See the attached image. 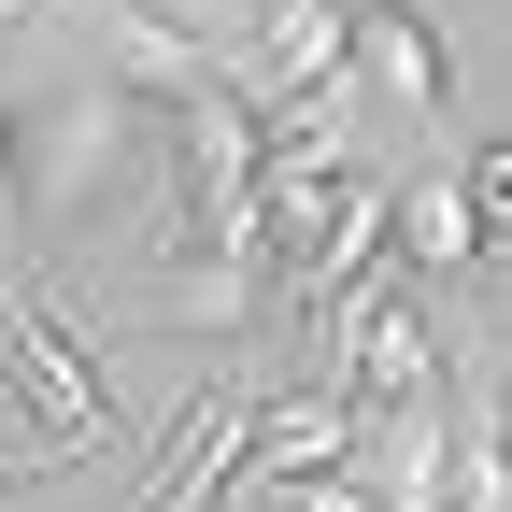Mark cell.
Here are the masks:
<instances>
[{"label": "cell", "mask_w": 512, "mask_h": 512, "mask_svg": "<svg viewBox=\"0 0 512 512\" xmlns=\"http://www.w3.org/2000/svg\"><path fill=\"white\" fill-rule=\"evenodd\" d=\"M128 86H57L43 114H29V200H43V228H100L114 200H128Z\"/></svg>", "instance_id": "obj_1"}, {"label": "cell", "mask_w": 512, "mask_h": 512, "mask_svg": "<svg viewBox=\"0 0 512 512\" xmlns=\"http://www.w3.org/2000/svg\"><path fill=\"white\" fill-rule=\"evenodd\" d=\"M242 86L271 114L356 86V0H256V15H242Z\"/></svg>", "instance_id": "obj_2"}, {"label": "cell", "mask_w": 512, "mask_h": 512, "mask_svg": "<svg viewBox=\"0 0 512 512\" xmlns=\"http://www.w3.org/2000/svg\"><path fill=\"white\" fill-rule=\"evenodd\" d=\"M328 470H356V413L328 399V384H271V399L242 413V470H228V498H271V484H328Z\"/></svg>", "instance_id": "obj_3"}, {"label": "cell", "mask_w": 512, "mask_h": 512, "mask_svg": "<svg viewBox=\"0 0 512 512\" xmlns=\"http://www.w3.org/2000/svg\"><path fill=\"white\" fill-rule=\"evenodd\" d=\"M356 72L384 86L399 128H456V57H441L427 0H356Z\"/></svg>", "instance_id": "obj_4"}, {"label": "cell", "mask_w": 512, "mask_h": 512, "mask_svg": "<svg viewBox=\"0 0 512 512\" xmlns=\"http://www.w3.org/2000/svg\"><path fill=\"white\" fill-rule=\"evenodd\" d=\"M242 413H256V384H242V370H214L200 399H185V427L157 441L143 512H214V498H228V470H242Z\"/></svg>", "instance_id": "obj_5"}, {"label": "cell", "mask_w": 512, "mask_h": 512, "mask_svg": "<svg viewBox=\"0 0 512 512\" xmlns=\"http://www.w3.org/2000/svg\"><path fill=\"white\" fill-rule=\"evenodd\" d=\"M384 242H399V271H413V285L470 271V256H484V228H470V185H456V171H413L399 200H384Z\"/></svg>", "instance_id": "obj_6"}, {"label": "cell", "mask_w": 512, "mask_h": 512, "mask_svg": "<svg viewBox=\"0 0 512 512\" xmlns=\"http://www.w3.org/2000/svg\"><path fill=\"white\" fill-rule=\"evenodd\" d=\"M456 512H512V399H456Z\"/></svg>", "instance_id": "obj_7"}, {"label": "cell", "mask_w": 512, "mask_h": 512, "mask_svg": "<svg viewBox=\"0 0 512 512\" xmlns=\"http://www.w3.org/2000/svg\"><path fill=\"white\" fill-rule=\"evenodd\" d=\"M456 185H470V228H484V242H512V143H470V157H456Z\"/></svg>", "instance_id": "obj_8"}, {"label": "cell", "mask_w": 512, "mask_h": 512, "mask_svg": "<svg viewBox=\"0 0 512 512\" xmlns=\"http://www.w3.org/2000/svg\"><path fill=\"white\" fill-rule=\"evenodd\" d=\"M256 512H384L356 470H328V484H271V498H256Z\"/></svg>", "instance_id": "obj_9"}, {"label": "cell", "mask_w": 512, "mask_h": 512, "mask_svg": "<svg viewBox=\"0 0 512 512\" xmlns=\"http://www.w3.org/2000/svg\"><path fill=\"white\" fill-rule=\"evenodd\" d=\"M0 214H15V100H0Z\"/></svg>", "instance_id": "obj_10"}, {"label": "cell", "mask_w": 512, "mask_h": 512, "mask_svg": "<svg viewBox=\"0 0 512 512\" xmlns=\"http://www.w3.org/2000/svg\"><path fill=\"white\" fill-rule=\"evenodd\" d=\"M484 271H498V299H512V242H484Z\"/></svg>", "instance_id": "obj_11"}, {"label": "cell", "mask_w": 512, "mask_h": 512, "mask_svg": "<svg viewBox=\"0 0 512 512\" xmlns=\"http://www.w3.org/2000/svg\"><path fill=\"white\" fill-rule=\"evenodd\" d=\"M29 15H43V0H0V29H29Z\"/></svg>", "instance_id": "obj_12"}]
</instances>
